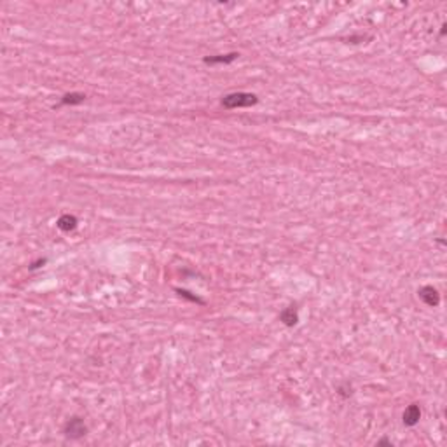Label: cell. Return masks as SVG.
<instances>
[{
	"label": "cell",
	"mask_w": 447,
	"mask_h": 447,
	"mask_svg": "<svg viewBox=\"0 0 447 447\" xmlns=\"http://www.w3.org/2000/svg\"><path fill=\"white\" fill-rule=\"evenodd\" d=\"M258 102V98L252 93H230L222 98V107L226 108H243V107H254Z\"/></svg>",
	"instance_id": "1"
},
{
	"label": "cell",
	"mask_w": 447,
	"mask_h": 447,
	"mask_svg": "<svg viewBox=\"0 0 447 447\" xmlns=\"http://www.w3.org/2000/svg\"><path fill=\"white\" fill-rule=\"evenodd\" d=\"M63 432H65V435L68 438H80V437L86 435L88 428H86V424H84V421L80 420V418H72V420L66 421Z\"/></svg>",
	"instance_id": "2"
},
{
	"label": "cell",
	"mask_w": 447,
	"mask_h": 447,
	"mask_svg": "<svg viewBox=\"0 0 447 447\" xmlns=\"http://www.w3.org/2000/svg\"><path fill=\"white\" fill-rule=\"evenodd\" d=\"M418 294H420L421 300H423L426 306L435 308V306H438V304H440V294H438L437 288H434L432 285L423 286V288H421Z\"/></svg>",
	"instance_id": "3"
},
{
	"label": "cell",
	"mask_w": 447,
	"mask_h": 447,
	"mask_svg": "<svg viewBox=\"0 0 447 447\" xmlns=\"http://www.w3.org/2000/svg\"><path fill=\"white\" fill-rule=\"evenodd\" d=\"M420 418H421V409L418 404H410L406 410H404V424L407 426H414V424L420 423Z\"/></svg>",
	"instance_id": "4"
},
{
	"label": "cell",
	"mask_w": 447,
	"mask_h": 447,
	"mask_svg": "<svg viewBox=\"0 0 447 447\" xmlns=\"http://www.w3.org/2000/svg\"><path fill=\"white\" fill-rule=\"evenodd\" d=\"M240 58L238 52H229V54H215V56H208L204 58V63L206 65H227V63H232L234 60Z\"/></svg>",
	"instance_id": "5"
},
{
	"label": "cell",
	"mask_w": 447,
	"mask_h": 447,
	"mask_svg": "<svg viewBox=\"0 0 447 447\" xmlns=\"http://www.w3.org/2000/svg\"><path fill=\"white\" fill-rule=\"evenodd\" d=\"M280 320H282L283 324L286 325V327H294V325L299 322V314H297V310L294 306H288L286 310L282 311V314H280Z\"/></svg>",
	"instance_id": "6"
},
{
	"label": "cell",
	"mask_w": 447,
	"mask_h": 447,
	"mask_svg": "<svg viewBox=\"0 0 447 447\" xmlns=\"http://www.w3.org/2000/svg\"><path fill=\"white\" fill-rule=\"evenodd\" d=\"M56 226H58L60 230H63V232H70V230H74L77 227V218L74 217V215H62V217L58 218V222H56Z\"/></svg>",
	"instance_id": "7"
},
{
	"label": "cell",
	"mask_w": 447,
	"mask_h": 447,
	"mask_svg": "<svg viewBox=\"0 0 447 447\" xmlns=\"http://www.w3.org/2000/svg\"><path fill=\"white\" fill-rule=\"evenodd\" d=\"M86 100V94L82 93H68L62 98V105H79Z\"/></svg>",
	"instance_id": "8"
}]
</instances>
